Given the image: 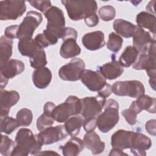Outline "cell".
Returning a JSON list of instances; mask_svg holds the SVG:
<instances>
[{"instance_id":"45","label":"cell","mask_w":156,"mask_h":156,"mask_svg":"<svg viewBox=\"0 0 156 156\" xmlns=\"http://www.w3.org/2000/svg\"><path fill=\"white\" fill-rule=\"evenodd\" d=\"M155 124L156 121L155 119H151L146 122L145 124V129L151 135L155 136L156 135V130H155Z\"/></svg>"},{"instance_id":"47","label":"cell","mask_w":156,"mask_h":156,"mask_svg":"<svg viewBox=\"0 0 156 156\" xmlns=\"http://www.w3.org/2000/svg\"><path fill=\"white\" fill-rule=\"evenodd\" d=\"M55 107V105L54 103H52V102H47L44 104L43 107L44 113L52 115V112Z\"/></svg>"},{"instance_id":"12","label":"cell","mask_w":156,"mask_h":156,"mask_svg":"<svg viewBox=\"0 0 156 156\" xmlns=\"http://www.w3.org/2000/svg\"><path fill=\"white\" fill-rule=\"evenodd\" d=\"M133 68L136 70H146L149 77V84L154 90H155V57L148 54H141L133 64Z\"/></svg>"},{"instance_id":"46","label":"cell","mask_w":156,"mask_h":156,"mask_svg":"<svg viewBox=\"0 0 156 156\" xmlns=\"http://www.w3.org/2000/svg\"><path fill=\"white\" fill-rule=\"evenodd\" d=\"M98 95L100 97H102L103 98H108L112 93V86L106 83V85L98 92Z\"/></svg>"},{"instance_id":"5","label":"cell","mask_w":156,"mask_h":156,"mask_svg":"<svg viewBox=\"0 0 156 156\" xmlns=\"http://www.w3.org/2000/svg\"><path fill=\"white\" fill-rule=\"evenodd\" d=\"M48 23L46 30L56 37L62 38L65 31V20L63 11L56 6H51L44 13Z\"/></svg>"},{"instance_id":"10","label":"cell","mask_w":156,"mask_h":156,"mask_svg":"<svg viewBox=\"0 0 156 156\" xmlns=\"http://www.w3.org/2000/svg\"><path fill=\"white\" fill-rule=\"evenodd\" d=\"M85 67V63L81 58H72L69 63L60 68L58 71L59 77L63 80L77 81L80 79Z\"/></svg>"},{"instance_id":"11","label":"cell","mask_w":156,"mask_h":156,"mask_svg":"<svg viewBox=\"0 0 156 156\" xmlns=\"http://www.w3.org/2000/svg\"><path fill=\"white\" fill-rule=\"evenodd\" d=\"M24 69V63L16 59H10L5 63L0 65L1 89H3L7 85L9 79H12L20 74Z\"/></svg>"},{"instance_id":"38","label":"cell","mask_w":156,"mask_h":156,"mask_svg":"<svg viewBox=\"0 0 156 156\" xmlns=\"http://www.w3.org/2000/svg\"><path fill=\"white\" fill-rule=\"evenodd\" d=\"M16 143L6 135H1L0 144V152L4 156H11L12 152L15 146Z\"/></svg>"},{"instance_id":"9","label":"cell","mask_w":156,"mask_h":156,"mask_svg":"<svg viewBox=\"0 0 156 156\" xmlns=\"http://www.w3.org/2000/svg\"><path fill=\"white\" fill-rule=\"evenodd\" d=\"M43 20L41 13L36 11H29L27 13L21 23L19 25L18 38H32L35 29Z\"/></svg>"},{"instance_id":"39","label":"cell","mask_w":156,"mask_h":156,"mask_svg":"<svg viewBox=\"0 0 156 156\" xmlns=\"http://www.w3.org/2000/svg\"><path fill=\"white\" fill-rule=\"evenodd\" d=\"M54 121L55 119L52 115L43 112V113L41 115L37 120V127L38 130L40 132L49 127H51L54 124Z\"/></svg>"},{"instance_id":"31","label":"cell","mask_w":156,"mask_h":156,"mask_svg":"<svg viewBox=\"0 0 156 156\" xmlns=\"http://www.w3.org/2000/svg\"><path fill=\"white\" fill-rule=\"evenodd\" d=\"M155 98H151L147 95L142 94L137 98L135 102L138 108L143 110H146L149 113H155Z\"/></svg>"},{"instance_id":"28","label":"cell","mask_w":156,"mask_h":156,"mask_svg":"<svg viewBox=\"0 0 156 156\" xmlns=\"http://www.w3.org/2000/svg\"><path fill=\"white\" fill-rule=\"evenodd\" d=\"M83 118L80 115H75L74 116L69 118L65 122V130L69 136L71 137L76 136L79 135L81 127L83 125Z\"/></svg>"},{"instance_id":"30","label":"cell","mask_w":156,"mask_h":156,"mask_svg":"<svg viewBox=\"0 0 156 156\" xmlns=\"http://www.w3.org/2000/svg\"><path fill=\"white\" fill-rule=\"evenodd\" d=\"M12 39L2 36L0 39V65H2L9 60L12 54Z\"/></svg>"},{"instance_id":"15","label":"cell","mask_w":156,"mask_h":156,"mask_svg":"<svg viewBox=\"0 0 156 156\" xmlns=\"http://www.w3.org/2000/svg\"><path fill=\"white\" fill-rule=\"evenodd\" d=\"M81 81L91 91H100L107 83L106 79L99 72L91 69H84Z\"/></svg>"},{"instance_id":"21","label":"cell","mask_w":156,"mask_h":156,"mask_svg":"<svg viewBox=\"0 0 156 156\" xmlns=\"http://www.w3.org/2000/svg\"><path fill=\"white\" fill-rule=\"evenodd\" d=\"M76 38H62L63 43L60 49V54L63 58H73L80 54L81 49L76 42Z\"/></svg>"},{"instance_id":"7","label":"cell","mask_w":156,"mask_h":156,"mask_svg":"<svg viewBox=\"0 0 156 156\" xmlns=\"http://www.w3.org/2000/svg\"><path fill=\"white\" fill-rule=\"evenodd\" d=\"M26 10V6L24 1H1L0 20H16L23 15Z\"/></svg>"},{"instance_id":"41","label":"cell","mask_w":156,"mask_h":156,"mask_svg":"<svg viewBox=\"0 0 156 156\" xmlns=\"http://www.w3.org/2000/svg\"><path fill=\"white\" fill-rule=\"evenodd\" d=\"M28 2L30 3L32 7L43 13L46 12L51 7L50 1H28Z\"/></svg>"},{"instance_id":"24","label":"cell","mask_w":156,"mask_h":156,"mask_svg":"<svg viewBox=\"0 0 156 156\" xmlns=\"http://www.w3.org/2000/svg\"><path fill=\"white\" fill-rule=\"evenodd\" d=\"M84 147L83 140L74 136L71 137L63 146H62L60 149L63 155L65 156H76L82 151Z\"/></svg>"},{"instance_id":"32","label":"cell","mask_w":156,"mask_h":156,"mask_svg":"<svg viewBox=\"0 0 156 156\" xmlns=\"http://www.w3.org/2000/svg\"><path fill=\"white\" fill-rule=\"evenodd\" d=\"M34 40L40 48L43 49L50 45L55 44L57 43L58 38L45 29L42 34H38L35 37Z\"/></svg>"},{"instance_id":"2","label":"cell","mask_w":156,"mask_h":156,"mask_svg":"<svg viewBox=\"0 0 156 156\" xmlns=\"http://www.w3.org/2000/svg\"><path fill=\"white\" fill-rule=\"evenodd\" d=\"M61 2L65 7L69 18L73 21L85 19L95 14L98 10L95 1H62Z\"/></svg>"},{"instance_id":"34","label":"cell","mask_w":156,"mask_h":156,"mask_svg":"<svg viewBox=\"0 0 156 156\" xmlns=\"http://www.w3.org/2000/svg\"><path fill=\"white\" fill-rule=\"evenodd\" d=\"M0 130L1 133L4 132L7 134H10L20 126L16 119L9 116L0 117Z\"/></svg>"},{"instance_id":"17","label":"cell","mask_w":156,"mask_h":156,"mask_svg":"<svg viewBox=\"0 0 156 156\" xmlns=\"http://www.w3.org/2000/svg\"><path fill=\"white\" fill-rule=\"evenodd\" d=\"M19 93L15 90L7 91L1 89L0 102L1 115L0 117L8 116L10 107L15 105L20 99Z\"/></svg>"},{"instance_id":"6","label":"cell","mask_w":156,"mask_h":156,"mask_svg":"<svg viewBox=\"0 0 156 156\" xmlns=\"http://www.w3.org/2000/svg\"><path fill=\"white\" fill-rule=\"evenodd\" d=\"M112 91L117 96L136 98L144 94L145 89L140 81L132 80L116 82L112 86Z\"/></svg>"},{"instance_id":"29","label":"cell","mask_w":156,"mask_h":156,"mask_svg":"<svg viewBox=\"0 0 156 156\" xmlns=\"http://www.w3.org/2000/svg\"><path fill=\"white\" fill-rule=\"evenodd\" d=\"M139 52L133 46L126 47L119 57V63L122 66L129 67L133 65L137 59Z\"/></svg>"},{"instance_id":"1","label":"cell","mask_w":156,"mask_h":156,"mask_svg":"<svg viewBox=\"0 0 156 156\" xmlns=\"http://www.w3.org/2000/svg\"><path fill=\"white\" fill-rule=\"evenodd\" d=\"M16 145L11 156H27L29 154L35 155L42 147L37 135H34L31 130L27 128L20 129L15 137Z\"/></svg>"},{"instance_id":"16","label":"cell","mask_w":156,"mask_h":156,"mask_svg":"<svg viewBox=\"0 0 156 156\" xmlns=\"http://www.w3.org/2000/svg\"><path fill=\"white\" fill-rule=\"evenodd\" d=\"M134 132L122 129L116 131L111 137L112 146L120 150L130 149Z\"/></svg>"},{"instance_id":"22","label":"cell","mask_w":156,"mask_h":156,"mask_svg":"<svg viewBox=\"0 0 156 156\" xmlns=\"http://www.w3.org/2000/svg\"><path fill=\"white\" fill-rule=\"evenodd\" d=\"M98 71L106 79L113 80L119 77L123 73L124 68L118 61L113 60L110 62L99 66Z\"/></svg>"},{"instance_id":"23","label":"cell","mask_w":156,"mask_h":156,"mask_svg":"<svg viewBox=\"0 0 156 156\" xmlns=\"http://www.w3.org/2000/svg\"><path fill=\"white\" fill-rule=\"evenodd\" d=\"M51 79V71L49 68L46 67L36 69L33 71V83L34 85L39 89L46 88L50 84Z\"/></svg>"},{"instance_id":"33","label":"cell","mask_w":156,"mask_h":156,"mask_svg":"<svg viewBox=\"0 0 156 156\" xmlns=\"http://www.w3.org/2000/svg\"><path fill=\"white\" fill-rule=\"evenodd\" d=\"M141 112V111L137 106L135 101H134L132 102L129 108L125 109L122 111V115L129 124L134 125L137 121V115Z\"/></svg>"},{"instance_id":"50","label":"cell","mask_w":156,"mask_h":156,"mask_svg":"<svg viewBox=\"0 0 156 156\" xmlns=\"http://www.w3.org/2000/svg\"><path fill=\"white\" fill-rule=\"evenodd\" d=\"M155 1H151L149 2V4H147V5L146 7V10L149 12H151L152 11H153V13H154V4L155 3Z\"/></svg>"},{"instance_id":"44","label":"cell","mask_w":156,"mask_h":156,"mask_svg":"<svg viewBox=\"0 0 156 156\" xmlns=\"http://www.w3.org/2000/svg\"><path fill=\"white\" fill-rule=\"evenodd\" d=\"M85 23L88 27H93L96 26H97L99 23V17L95 13L91 15H90L87 17H86L84 19Z\"/></svg>"},{"instance_id":"26","label":"cell","mask_w":156,"mask_h":156,"mask_svg":"<svg viewBox=\"0 0 156 156\" xmlns=\"http://www.w3.org/2000/svg\"><path fill=\"white\" fill-rule=\"evenodd\" d=\"M18 48L20 53L23 56L32 57L40 49L32 38H24L19 40Z\"/></svg>"},{"instance_id":"3","label":"cell","mask_w":156,"mask_h":156,"mask_svg":"<svg viewBox=\"0 0 156 156\" xmlns=\"http://www.w3.org/2000/svg\"><path fill=\"white\" fill-rule=\"evenodd\" d=\"M104 108V112L97 117V127L101 132L107 133L118 122L119 104L116 101L109 99L106 100Z\"/></svg>"},{"instance_id":"25","label":"cell","mask_w":156,"mask_h":156,"mask_svg":"<svg viewBox=\"0 0 156 156\" xmlns=\"http://www.w3.org/2000/svg\"><path fill=\"white\" fill-rule=\"evenodd\" d=\"M113 27L118 35L124 38H130L135 34L136 26L123 19L115 20Z\"/></svg>"},{"instance_id":"40","label":"cell","mask_w":156,"mask_h":156,"mask_svg":"<svg viewBox=\"0 0 156 156\" xmlns=\"http://www.w3.org/2000/svg\"><path fill=\"white\" fill-rule=\"evenodd\" d=\"M100 18L104 21H109L114 19L116 15V10L113 6L104 5L98 11Z\"/></svg>"},{"instance_id":"4","label":"cell","mask_w":156,"mask_h":156,"mask_svg":"<svg viewBox=\"0 0 156 156\" xmlns=\"http://www.w3.org/2000/svg\"><path fill=\"white\" fill-rule=\"evenodd\" d=\"M81 108L80 99L71 95L65 102L55 106L52 112V116L56 121L62 123L65 122L71 116L79 115Z\"/></svg>"},{"instance_id":"14","label":"cell","mask_w":156,"mask_h":156,"mask_svg":"<svg viewBox=\"0 0 156 156\" xmlns=\"http://www.w3.org/2000/svg\"><path fill=\"white\" fill-rule=\"evenodd\" d=\"M155 43V35H152L150 32L136 26L134 35H133V46L139 52L146 54L150 46Z\"/></svg>"},{"instance_id":"49","label":"cell","mask_w":156,"mask_h":156,"mask_svg":"<svg viewBox=\"0 0 156 156\" xmlns=\"http://www.w3.org/2000/svg\"><path fill=\"white\" fill-rule=\"evenodd\" d=\"M58 155L59 154L55 152H54L52 151H39L37 152L35 155Z\"/></svg>"},{"instance_id":"48","label":"cell","mask_w":156,"mask_h":156,"mask_svg":"<svg viewBox=\"0 0 156 156\" xmlns=\"http://www.w3.org/2000/svg\"><path fill=\"white\" fill-rule=\"evenodd\" d=\"M109 155H128L127 154L122 152V150L113 148L110 151Z\"/></svg>"},{"instance_id":"13","label":"cell","mask_w":156,"mask_h":156,"mask_svg":"<svg viewBox=\"0 0 156 156\" xmlns=\"http://www.w3.org/2000/svg\"><path fill=\"white\" fill-rule=\"evenodd\" d=\"M68 133L65 126L58 125L55 127H49L38 134L37 138L42 145L51 144L61 141L66 138Z\"/></svg>"},{"instance_id":"43","label":"cell","mask_w":156,"mask_h":156,"mask_svg":"<svg viewBox=\"0 0 156 156\" xmlns=\"http://www.w3.org/2000/svg\"><path fill=\"white\" fill-rule=\"evenodd\" d=\"M83 127L87 132L94 131L97 127V118L83 119Z\"/></svg>"},{"instance_id":"35","label":"cell","mask_w":156,"mask_h":156,"mask_svg":"<svg viewBox=\"0 0 156 156\" xmlns=\"http://www.w3.org/2000/svg\"><path fill=\"white\" fill-rule=\"evenodd\" d=\"M29 61L30 66L35 69L45 67L47 64V60L44 50L43 49H39L36 54L30 58Z\"/></svg>"},{"instance_id":"18","label":"cell","mask_w":156,"mask_h":156,"mask_svg":"<svg viewBox=\"0 0 156 156\" xmlns=\"http://www.w3.org/2000/svg\"><path fill=\"white\" fill-rule=\"evenodd\" d=\"M152 146L151 140L140 132H134L130 152L134 155H146V151Z\"/></svg>"},{"instance_id":"36","label":"cell","mask_w":156,"mask_h":156,"mask_svg":"<svg viewBox=\"0 0 156 156\" xmlns=\"http://www.w3.org/2000/svg\"><path fill=\"white\" fill-rule=\"evenodd\" d=\"M33 118L32 112L28 108H22L20 110L17 114L16 119L20 126H29L32 121Z\"/></svg>"},{"instance_id":"19","label":"cell","mask_w":156,"mask_h":156,"mask_svg":"<svg viewBox=\"0 0 156 156\" xmlns=\"http://www.w3.org/2000/svg\"><path fill=\"white\" fill-rule=\"evenodd\" d=\"M82 43L88 50L96 51L99 49L104 47L105 44L104 34L100 30L87 33L83 36Z\"/></svg>"},{"instance_id":"27","label":"cell","mask_w":156,"mask_h":156,"mask_svg":"<svg viewBox=\"0 0 156 156\" xmlns=\"http://www.w3.org/2000/svg\"><path fill=\"white\" fill-rule=\"evenodd\" d=\"M155 15L146 12H141L136 16L138 27L149 29L154 35H155Z\"/></svg>"},{"instance_id":"42","label":"cell","mask_w":156,"mask_h":156,"mask_svg":"<svg viewBox=\"0 0 156 156\" xmlns=\"http://www.w3.org/2000/svg\"><path fill=\"white\" fill-rule=\"evenodd\" d=\"M19 25H12L5 28L4 31L5 36L10 39L18 38Z\"/></svg>"},{"instance_id":"20","label":"cell","mask_w":156,"mask_h":156,"mask_svg":"<svg viewBox=\"0 0 156 156\" xmlns=\"http://www.w3.org/2000/svg\"><path fill=\"white\" fill-rule=\"evenodd\" d=\"M83 141L85 147L90 150L93 155L102 153L105 149V143L101 140L99 136L94 131L87 132Z\"/></svg>"},{"instance_id":"8","label":"cell","mask_w":156,"mask_h":156,"mask_svg":"<svg viewBox=\"0 0 156 156\" xmlns=\"http://www.w3.org/2000/svg\"><path fill=\"white\" fill-rule=\"evenodd\" d=\"M82 108L80 115L83 119L97 118L101 113L106 101L105 98L99 96L85 97L80 99Z\"/></svg>"},{"instance_id":"37","label":"cell","mask_w":156,"mask_h":156,"mask_svg":"<svg viewBox=\"0 0 156 156\" xmlns=\"http://www.w3.org/2000/svg\"><path fill=\"white\" fill-rule=\"evenodd\" d=\"M122 42L123 40L120 35L115 32H111L107 43V49L113 52H118L122 47Z\"/></svg>"}]
</instances>
